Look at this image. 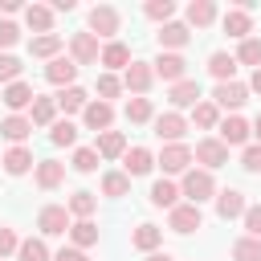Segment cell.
<instances>
[{
	"label": "cell",
	"instance_id": "44",
	"mask_svg": "<svg viewBox=\"0 0 261 261\" xmlns=\"http://www.w3.org/2000/svg\"><path fill=\"white\" fill-rule=\"evenodd\" d=\"M118 94H122V77L98 73V102H110V98H118Z\"/></svg>",
	"mask_w": 261,
	"mask_h": 261
},
{
	"label": "cell",
	"instance_id": "26",
	"mask_svg": "<svg viewBox=\"0 0 261 261\" xmlns=\"http://www.w3.org/2000/svg\"><path fill=\"white\" fill-rule=\"evenodd\" d=\"M151 204L171 212V208L179 204V184H171V179H155V184H151Z\"/></svg>",
	"mask_w": 261,
	"mask_h": 261
},
{
	"label": "cell",
	"instance_id": "12",
	"mask_svg": "<svg viewBox=\"0 0 261 261\" xmlns=\"http://www.w3.org/2000/svg\"><path fill=\"white\" fill-rule=\"evenodd\" d=\"M159 49L163 53H179L188 41H192V33H188V24H179V20H167V24H159Z\"/></svg>",
	"mask_w": 261,
	"mask_h": 261
},
{
	"label": "cell",
	"instance_id": "15",
	"mask_svg": "<svg viewBox=\"0 0 261 261\" xmlns=\"http://www.w3.org/2000/svg\"><path fill=\"white\" fill-rule=\"evenodd\" d=\"M245 192H237V188H224V192H216V216L220 220H237V216H245Z\"/></svg>",
	"mask_w": 261,
	"mask_h": 261
},
{
	"label": "cell",
	"instance_id": "13",
	"mask_svg": "<svg viewBox=\"0 0 261 261\" xmlns=\"http://www.w3.org/2000/svg\"><path fill=\"white\" fill-rule=\"evenodd\" d=\"M82 122L90 126V130H110V122H114V106L110 102H98V98H90L86 102V110H82Z\"/></svg>",
	"mask_w": 261,
	"mask_h": 261
},
{
	"label": "cell",
	"instance_id": "2",
	"mask_svg": "<svg viewBox=\"0 0 261 261\" xmlns=\"http://www.w3.org/2000/svg\"><path fill=\"white\" fill-rule=\"evenodd\" d=\"M118 24H122V16H118V8L114 4H94L90 8V37H110L114 41V33H118Z\"/></svg>",
	"mask_w": 261,
	"mask_h": 261
},
{
	"label": "cell",
	"instance_id": "54",
	"mask_svg": "<svg viewBox=\"0 0 261 261\" xmlns=\"http://www.w3.org/2000/svg\"><path fill=\"white\" fill-rule=\"evenodd\" d=\"M147 261H175L171 253H147Z\"/></svg>",
	"mask_w": 261,
	"mask_h": 261
},
{
	"label": "cell",
	"instance_id": "51",
	"mask_svg": "<svg viewBox=\"0 0 261 261\" xmlns=\"http://www.w3.org/2000/svg\"><path fill=\"white\" fill-rule=\"evenodd\" d=\"M53 261H90L82 249H73V245H61L57 253H53Z\"/></svg>",
	"mask_w": 261,
	"mask_h": 261
},
{
	"label": "cell",
	"instance_id": "22",
	"mask_svg": "<svg viewBox=\"0 0 261 261\" xmlns=\"http://www.w3.org/2000/svg\"><path fill=\"white\" fill-rule=\"evenodd\" d=\"M167 102L179 110V106H196L200 102V82H192V77H184V82H175L171 90H167Z\"/></svg>",
	"mask_w": 261,
	"mask_h": 261
},
{
	"label": "cell",
	"instance_id": "42",
	"mask_svg": "<svg viewBox=\"0 0 261 261\" xmlns=\"http://www.w3.org/2000/svg\"><path fill=\"white\" fill-rule=\"evenodd\" d=\"M232 261H261V241L241 237V241L232 245Z\"/></svg>",
	"mask_w": 261,
	"mask_h": 261
},
{
	"label": "cell",
	"instance_id": "36",
	"mask_svg": "<svg viewBox=\"0 0 261 261\" xmlns=\"http://www.w3.org/2000/svg\"><path fill=\"white\" fill-rule=\"evenodd\" d=\"M16 261H53V257H49V249H45L41 237H29V241L16 245Z\"/></svg>",
	"mask_w": 261,
	"mask_h": 261
},
{
	"label": "cell",
	"instance_id": "6",
	"mask_svg": "<svg viewBox=\"0 0 261 261\" xmlns=\"http://www.w3.org/2000/svg\"><path fill=\"white\" fill-rule=\"evenodd\" d=\"M192 159H196L204 171H216V167H224V163H228V147H224L220 139H200V143H196V151H192Z\"/></svg>",
	"mask_w": 261,
	"mask_h": 261
},
{
	"label": "cell",
	"instance_id": "47",
	"mask_svg": "<svg viewBox=\"0 0 261 261\" xmlns=\"http://www.w3.org/2000/svg\"><path fill=\"white\" fill-rule=\"evenodd\" d=\"M241 220H245V237H253V241H261V204H249Z\"/></svg>",
	"mask_w": 261,
	"mask_h": 261
},
{
	"label": "cell",
	"instance_id": "30",
	"mask_svg": "<svg viewBox=\"0 0 261 261\" xmlns=\"http://www.w3.org/2000/svg\"><path fill=\"white\" fill-rule=\"evenodd\" d=\"M212 20H216V4L212 0H192L188 4V24L192 29H208Z\"/></svg>",
	"mask_w": 261,
	"mask_h": 261
},
{
	"label": "cell",
	"instance_id": "40",
	"mask_svg": "<svg viewBox=\"0 0 261 261\" xmlns=\"http://www.w3.org/2000/svg\"><path fill=\"white\" fill-rule=\"evenodd\" d=\"M237 61H241V65H253V69H261V37H245V41H241V49H237Z\"/></svg>",
	"mask_w": 261,
	"mask_h": 261
},
{
	"label": "cell",
	"instance_id": "17",
	"mask_svg": "<svg viewBox=\"0 0 261 261\" xmlns=\"http://www.w3.org/2000/svg\"><path fill=\"white\" fill-rule=\"evenodd\" d=\"M94 151H98V159H122L126 155V135L122 130H102Z\"/></svg>",
	"mask_w": 261,
	"mask_h": 261
},
{
	"label": "cell",
	"instance_id": "56",
	"mask_svg": "<svg viewBox=\"0 0 261 261\" xmlns=\"http://www.w3.org/2000/svg\"><path fill=\"white\" fill-rule=\"evenodd\" d=\"M0 261H4V257H0Z\"/></svg>",
	"mask_w": 261,
	"mask_h": 261
},
{
	"label": "cell",
	"instance_id": "5",
	"mask_svg": "<svg viewBox=\"0 0 261 261\" xmlns=\"http://www.w3.org/2000/svg\"><path fill=\"white\" fill-rule=\"evenodd\" d=\"M37 228H41V237H65V232H69V212H65V204H45V208L37 212Z\"/></svg>",
	"mask_w": 261,
	"mask_h": 261
},
{
	"label": "cell",
	"instance_id": "41",
	"mask_svg": "<svg viewBox=\"0 0 261 261\" xmlns=\"http://www.w3.org/2000/svg\"><path fill=\"white\" fill-rule=\"evenodd\" d=\"M122 114H126V122H151V118H155V110H151V98H130Z\"/></svg>",
	"mask_w": 261,
	"mask_h": 261
},
{
	"label": "cell",
	"instance_id": "31",
	"mask_svg": "<svg viewBox=\"0 0 261 261\" xmlns=\"http://www.w3.org/2000/svg\"><path fill=\"white\" fill-rule=\"evenodd\" d=\"M29 122H33V126H53V122H57V102L37 94V98H33V114H29Z\"/></svg>",
	"mask_w": 261,
	"mask_h": 261
},
{
	"label": "cell",
	"instance_id": "19",
	"mask_svg": "<svg viewBox=\"0 0 261 261\" xmlns=\"http://www.w3.org/2000/svg\"><path fill=\"white\" fill-rule=\"evenodd\" d=\"M33 98H37V94H33V86H29V82H12V86H4V94H0V102H4L12 114H16V110H24V106H33Z\"/></svg>",
	"mask_w": 261,
	"mask_h": 261
},
{
	"label": "cell",
	"instance_id": "49",
	"mask_svg": "<svg viewBox=\"0 0 261 261\" xmlns=\"http://www.w3.org/2000/svg\"><path fill=\"white\" fill-rule=\"evenodd\" d=\"M16 41H20V29L12 20H0V49H12Z\"/></svg>",
	"mask_w": 261,
	"mask_h": 261
},
{
	"label": "cell",
	"instance_id": "39",
	"mask_svg": "<svg viewBox=\"0 0 261 261\" xmlns=\"http://www.w3.org/2000/svg\"><path fill=\"white\" fill-rule=\"evenodd\" d=\"M130 192V175L126 171H106L102 175V196H126Z\"/></svg>",
	"mask_w": 261,
	"mask_h": 261
},
{
	"label": "cell",
	"instance_id": "28",
	"mask_svg": "<svg viewBox=\"0 0 261 261\" xmlns=\"http://www.w3.org/2000/svg\"><path fill=\"white\" fill-rule=\"evenodd\" d=\"M53 102H57V110H65V114H77V110H86L90 94H86L82 86H65V90H61V94H57Z\"/></svg>",
	"mask_w": 261,
	"mask_h": 261
},
{
	"label": "cell",
	"instance_id": "16",
	"mask_svg": "<svg viewBox=\"0 0 261 261\" xmlns=\"http://www.w3.org/2000/svg\"><path fill=\"white\" fill-rule=\"evenodd\" d=\"M73 77H77V65H73V57H53L49 65H45V82H53V86H73Z\"/></svg>",
	"mask_w": 261,
	"mask_h": 261
},
{
	"label": "cell",
	"instance_id": "34",
	"mask_svg": "<svg viewBox=\"0 0 261 261\" xmlns=\"http://www.w3.org/2000/svg\"><path fill=\"white\" fill-rule=\"evenodd\" d=\"M208 73H212L216 82H232V73H237V57H232V53H212V57H208Z\"/></svg>",
	"mask_w": 261,
	"mask_h": 261
},
{
	"label": "cell",
	"instance_id": "48",
	"mask_svg": "<svg viewBox=\"0 0 261 261\" xmlns=\"http://www.w3.org/2000/svg\"><path fill=\"white\" fill-rule=\"evenodd\" d=\"M241 167L253 171V175H261V143H249V147L241 151Z\"/></svg>",
	"mask_w": 261,
	"mask_h": 261
},
{
	"label": "cell",
	"instance_id": "1",
	"mask_svg": "<svg viewBox=\"0 0 261 261\" xmlns=\"http://www.w3.org/2000/svg\"><path fill=\"white\" fill-rule=\"evenodd\" d=\"M179 196H188V204H204V200H212L216 196V179H212V171H204V167H188L184 171V184H179Z\"/></svg>",
	"mask_w": 261,
	"mask_h": 261
},
{
	"label": "cell",
	"instance_id": "29",
	"mask_svg": "<svg viewBox=\"0 0 261 261\" xmlns=\"http://www.w3.org/2000/svg\"><path fill=\"white\" fill-rule=\"evenodd\" d=\"M0 135H4V139H12V143L20 147V143H24L29 135H33V122H29L24 114H8V118L0 122Z\"/></svg>",
	"mask_w": 261,
	"mask_h": 261
},
{
	"label": "cell",
	"instance_id": "10",
	"mask_svg": "<svg viewBox=\"0 0 261 261\" xmlns=\"http://www.w3.org/2000/svg\"><path fill=\"white\" fill-rule=\"evenodd\" d=\"M204 224V212L196 208V204H175L171 212H167V228L171 232H196Z\"/></svg>",
	"mask_w": 261,
	"mask_h": 261
},
{
	"label": "cell",
	"instance_id": "53",
	"mask_svg": "<svg viewBox=\"0 0 261 261\" xmlns=\"http://www.w3.org/2000/svg\"><path fill=\"white\" fill-rule=\"evenodd\" d=\"M0 12H20V0H0Z\"/></svg>",
	"mask_w": 261,
	"mask_h": 261
},
{
	"label": "cell",
	"instance_id": "37",
	"mask_svg": "<svg viewBox=\"0 0 261 261\" xmlns=\"http://www.w3.org/2000/svg\"><path fill=\"white\" fill-rule=\"evenodd\" d=\"M57 49H61V37H57V33H45V37H33V41H29V53H33V57H49V61H53Z\"/></svg>",
	"mask_w": 261,
	"mask_h": 261
},
{
	"label": "cell",
	"instance_id": "23",
	"mask_svg": "<svg viewBox=\"0 0 261 261\" xmlns=\"http://www.w3.org/2000/svg\"><path fill=\"white\" fill-rule=\"evenodd\" d=\"M24 24H29L33 33H41V37L53 33V8H49V4H29V8H24Z\"/></svg>",
	"mask_w": 261,
	"mask_h": 261
},
{
	"label": "cell",
	"instance_id": "38",
	"mask_svg": "<svg viewBox=\"0 0 261 261\" xmlns=\"http://www.w3.org/2000/svg\"><path fill=\"white\" fill-rule=\"evenodd\" d=\"M49 143H53V147H73V143H77V126H73L69 118L53 122V126H49Z\"/></svg>",
	"mask_w": 261,
	"mask_h": 261
},
{
	"label": "cell",
	"instance_id": "3",
	"mask_svg": "<svg viewBox=\"0 0 261 261\" xmlns=\"http://www.w3.org/2000/svg\"><path fill=\"white\" fill-rule=\"evenodd\" d=\"M249 102V86L245 82H216V90H212V106L216 110H241Z\"/></svg>",
	"mask_w": 261,
	"mask_h": 261
},
{
	"label": "cell",
	"instance_id": "24",
	"mask_svg": "<svg viewBox=\"0 0 261 261\" xmlns=\"http://www.w3.org/2000/svg\"><path fill=\"white\" fill-rule=\"evenodd\" d=\"M29 167H37V159H33L29 147H8V151H4V171H8V175H24Z\"/></svg>",
	"mask_w": 261,
	"mask_h": 261
},
{
	"label": "cell",
	"instance_id": "33",
	"mask_svg": "<svg viewBox=\"0 0 261 261\" xmlns=\"http://www.w3.org/2000/svg\"><path fill=\"white\" fill-rule=\"evenodd\" d=\"M69 241H73V249H90V245H98V224L94 220H77V224H69Z\"/></svg>",
	"mask_w": 261,
	"mask_h": 261
},
{
	"label": "cell",
	"instance_id": "52",
	"mask_svg": "<svg viewBox=\"0 0 261 261\" xmlns=\"http://www.w3.org/2000/svg\"><path fill=\"white\" fill-rule=\"evenodd\" d=\"M249 94H261V69H253V77H249Z\"/></svg>",
	"mask_w": 261,
	"mask_h": 261
},
{
	"label": "cell",
	"instance_id": "25",
	"mask_svg": "<svg viewBox=\"0 0 261 261\" xmlns=\"http://www.w3.org/2000/svg\"><path fill=\"white\" fill-rule=\"evenodd\" d=\"M122 167H126V175H147V171L155 167V155H151L147 147H130V151L122 155Z\"/></svg>",
	"mask_w": 261,
	"mask_h": 261
},
{
	"label": "cell",
	"instance_id": "45",
	"mask_svg": "<svg viewBox=\"0 0 261 261\" xmlns=\"http://www.w3.org/2000/svg\"><path fill=\"white\" fill-rule=\"evenodd\" d=\"M73 171H82V175L98 171V151H94V147H77V151H73Z\"/></svg>",
	"mask_w": 261,
	"mask_h": 261
},
{
	"label": "cell",
	"instance_id": "21",
	"mask_svg": "<svg viewBox=\"0 0 261 261\" xmlns=\"http://www.w3.org/2000/svg\"><path fill=\"white\" fill-rule=\"evenodd\" d=\"M98 61H102L106 69H126V65H130V49H126L122 41H106V45L98 49Z\"/></svg>",
	"mask_w": 261,
	"mask_h": 261
},
{
	"label": "cell",
	"instance_id": "7",
	"mask_svg": "<svg viewBox=\"0 0 261 261\" xmlns=\"http://www.w3.org/2000/svg\"><path fill=\"white\" fill-rule=\"evenodd\" d=\"M151 73L175 86V82H184V77H188V61H184V53H159V57L151 61Z\"/></svg>",
	"mask_w": 261,
	"mask_h": 261
},
{
	"label": "cell",
	"instance_id": "27",
	"mask_svg": "<svg viewBox=\"0 0 261 261\" xmlns=\"http://www.w3.org/2000/svg\"><path fill=\"white\" fill-rule=\"evenodd\" d=\"M159 241H163V228H159V224H139V228L130 232V245H135L139 253H155Z\"/></svg>",
	"mask_w": 261,
	"mask_h": 261
},
{
	"label": "cell",
	"instance_id": "50",
	"mask_svg": "<svg viewBox=\"0 0 261 261\" xmlns=\"http://www.w3.org/2000/svg\"><path fill=\"white\" fill-rule=\"evenodd\" d=\"M16 245H20L16 232H12V228H0V257H4V261H8V253H16Z\"/></svg>",
	"mask_w": 261,
	"mask_h": 261
},
{
	"label": "cell",
	"instance_id": "32",
	"mask_svg": "<svg viewBox=\"0 0 261 261\" xmlns=\"http://www.w3.org/2000/svg\"><path fill=\"white\" fill-rule=\"evenodd\" d=\"M94 208H98V196H94V192H73V196H69V204H65V212H69V216H77V220H90V216H94Z\"/></svg>",
	"mask_w": 261,
	"mask_h": 261
},
{
	"label": "cell",
	"instance_id": "55",
	"mask_svg": "<svg viewBox=\"0 0 261 261\" xmlns=\"http://www.w3.org/2000/svg\"><path fill=\"white\" fill-rule=\"evenodd\" d=\"M253 135H257V139H261V114H257V122H253Z\"/></svg>",
	"mask_w": 261,
	"mask_h": 261
},
{
	"label": "cell",
	"instance_id": "20",
	"mask_svg": "<svg viewBox=\"0 0 261 261\" xmlns=\"http://www.w3.org/2000/svg\"><path fill=\"white\" fill-rule=\"evenodd\" d=\"M220 24H224V33H228V37H237V41H245V37L253 33V16H249L245 8H228Z\"/></svg>",
	"mask_w": 261,
	"mask_h": 261
},
{
	"label": "cell",
	"instance_id": "11",
	"mask_svg": "<svg viewBox=\"0 0 261 261\" xmlns=\"http://www.w3.org/2000/svg\"><path fill=\"white\" fill-rule=\"evenodd\" d=\"M216 130H220V143H224V147H245V143H249V135H253V126H249L241 114L220 118V126H216Z\"/></svg>",
	"mask_w": 261,
	"mask_h": 261
},
{
	"label": "cell",
	"instance_id": "8",
	"mask_svg": "<svg viewBox=\"0 0 261 261\" xmlns=\"http://www.w3.org/2000/svg\"><path fill=\"white\" fill-rule=\"evenodd\" d=\"M151 82H155V73H151V61H135V57H130V65L122 69V86H126L135 98H143V94L151 90Z\"/></svg>",
	"mask_w": 261,
	"mask_h": 261
},
{
	"label": "cell",
	"instance_id": "35",
	"mask_svg": "<svg viewBox=\"0 0 261 261\" xmlns=\"http://www.w3.org/2000/svg\"><path fill=\"white\" fill-rule=\"evenodd\" d=\"M192 122H196L200 130H212V126H220V110H216L212 102H204V98H200V102L192 106Z\"/></svg>",
	"mask_w": 261,
	"mask_h": 261
},
{
	"label": "cell",
	"instance_id": "43",
	"mask_svg": "<svg viewBox=\"0 0 261 261\" xmlns=\"http://www.w3.org/2000/svg\"><path fill=\"white\" fill-rule=\"evenodd\" d=\"M143 12H147L151 20H159V24H167V20L175 16V4H171V0H147Z\"/></svg>",
	"mask_w": 261,
	"mask_h": 261
},
{
	"label": "cell",
	"instance_id": "9",
	"mask_svg": "<svg viewBox=\"0 0 261 261\" xmlns=\"http://www.w3.org/2000/svg\"><path fill=\"white\" fill-rule=\"evenodd\" d=\"M151 126H155V135H159L163 143H184V135H188V118H184L179 110H167V114L151 118Z\"/></svg>",
	"mask_w": 261,
	"mask_h": 261
},
{
	"label": "cell",
	"instance_id": "4",
	"mask_svg": "<svg viewBox=\"0 0 261 261\" xmlns=\"http://www.w3.org/2000/svg\"><path fill=\"white\" fill-rule=\"evenodd\" d=\"M155 163L163 167V175H184L192 167V147L188 143H163V151H159Z\"/></svg>",
	"mask_w": 261,
	"mask_h": 261
},
{
	"label": "cell",
	"instance_id": "14",
	"mask_svg": "<svg viewBox=\"0 0 261 261\" xmlns=\"http://www.w3.org/2000/svg\"><path fill=\"white\" fill-rule=\"evenodd\" d=\"M69 57H73V65H94V61H98V37L73 33V37H69Z\"/></svg>",
	"mask_w": 261,
	"mask_h": 261
},
{
	"label": "cell",
	"instance_id": "18",
	"mask_svg": "<svg viewBox=\"0 0 261 261\" xmlns=\"http://www.w3.org/2000/svg\"><path fill=\"white\" fill-rule=\"evenodd\" d=\"M33 179H37V188H57L61 179H65V163H57V159H37V167H33Z\"/></svg>",
	"mask_w": 261,
	"mask_h": 261
},
{
	"label": "cell",
	"instance_id": "46",
	"mask_svg": "<svg viewBox=\"0 0 261 261\" xmlns=\"http://www.w3.org/2000/svg\"><path fill=\"white\" fill-rule=\"evenodd\" d=\"M20 61L12 57V53H0V86H12V82H20Z\"/></svg>",
	"mask_w": 261,
	"mask_h": 261
}]
</instances>
